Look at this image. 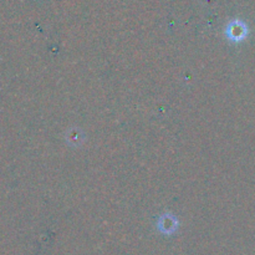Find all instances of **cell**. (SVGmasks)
<instances>
[{
    "mask_svg": "<svg viewBox=\"0 0 255 255\" xmlns=\"http://www.w3.org/2000/svg\"><path fill=\"white\" fill-rule=\"evenodd\" d=\"M247 35H248V27L244 22L239 21V20H234L227 27V36L234 42H239L244 40Z\"/></svg>",
    "mask_w": 255,
    "mask_h": 255,
    "instance_id": "6da1fadb",
    "label": "cell"
}]
</instances>
